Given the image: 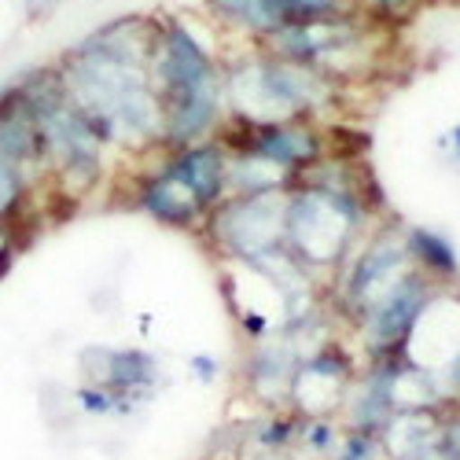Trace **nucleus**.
Here are the masks:
<instances>
[{
  "mask_svg": "<svg viewBox=\"0 0 460 460\" xmlns=\"http://www.w3.org/2000/svg\"><path fill=\"white\" fill-rule=\"evenodd\" d=\"M354 4H358L365 15H372L376 22H383L387 30H394L398 22L412 19V15L420 12V4H424V0H354Z\"/></svg>",
  "mask_w": 460,
  "mask_h": 460,
  "instance_id": "nucleus-21",
  "label": "nucleus"
},
{
  "mask_svg": "<svg viewBox=\"0 0 460 460\" xmlns=\"http://www.w3.org/2000/svg\"><path fill=\"white\" fill-rule=\"evenodd\" d=\"M41 184L30 170L8 163V159H0V225H19L22 210L30 207L33 199V188Z\"/></svg>",
  "mask_w": 460,
  "mask_h": 460,
  "instance_id": "nucleus-19",
  "label": "nucleus"
},
{
  "mask_svg": "<svg viewBox=\"0 0 460 460\" xmlns=\"http://www.w3.org/2000/svg\"><path fill=\"white\" fill-rule=\"evenodd\" d=\"M412 365L428 372L442 409L460 405V291L438 288L420 314L405 350Z\"/></svg>",
  "mask_w": 460,
  "mask_h": 460,
  "instance_id": "nucleus-7",
  "label": "nucleus"
},
{
  "mask_svg": "<svg viewBox=\"0 0 460 460\" xmlns=\"http://www.w3.org/2000/svg\"><path fill=\"white\" fill-rule=\"evenodd\" d=\"M225 147L247 151L265 163L288 170L291 177H302L321 159L332 155V129L314 119H284V122H233L217 133Z\"/></svg>",
  "mask_w": 460,
  "mask_h": 460,
  "instance_id": "nucleus-8",
  "label": "nucleus"
},
{
  "mask_svg": "<svg viewBox=\"0 0 460 460\" xmlns=\"http://www.w3.org/2000/svg\"><path fill=\"white\" fill-rule=\"evenodd\" d=\"M291 4H295L298 22L302 19H321V15H339V12L358 8L354 0H291Z\"/></svg>",
  "mask_w": 460,
  "mask_h": 460,
  "instance_id": "nucleus-22",
  "label": "nucleus"
},
{
  "mask_svg": "<svg viewBox=\"0 0 460 460\" xmlns=\"http://www.w3.org/2000/svg\"><path fill=\"white\" fill-rule=\"evenodd\" d=\"M0 159H8L22 170H30L37 181H45V159H41V137L37 122L15 85L0 89Z\"/></svg>",
  "mask_w": 460,
  "mask_h": 460,
  "instance_id": "nucleus-16",
  "label": "nucleus"
},
{
  "mask_svg": "<svg viewBox=\"0 0 460 460\" xmlns=\"http://www.w3.org/2000/svg\"><path fill=\"white\" fill-rule=\"evenodd\" d=\"M159 159L196 191V199L214 210L228 196V147L221 137L214 140H196L184 147H163Z\"/></svg>",
  "mask_w": 460,
  "mask_h": 460,
  "instance_id": "nucleus-15",
  "label": "nucleus"
},
{
  "mask_svg": "<svg viewBox=\"0 0 460 460\" xmlns=\"http://www.w3.org/2000/svg\"><path fill=\"white\" fill-rule=\"evenodd\" d=\"M74 405H78L85 416H133V409L119 398V394H111L103 387H96V383H78L74 387Z\"/></svg>",
  "mask_w": 460,
  "mask_h": 460,
  "instance_id": "nucleus-20",
  "label": "nucleus"
},
{
  "mask_svg": "<svg viewBox=\"0 0 460 460\" xmlns=\"http://www.w3.org/2000/svg\"><path fill=\"white\" fill-rule=\"evenodd\" d=\"M225 103L233 122L314 119L332 126L347 103V85H339L317 66L247 45L225 52Z\"/></svg>",
  "mask_w": 460,
  "mask_h": 460,
  "instance_id": "nucleus-3",
  "label": "nucleus"
},
{
  "mask_svg": "<svg viewBox=\"0 0 460 460\" xmlns=\"http://www.w3.org/2000/svg\"><path fill=\"white\" fill-rule=\"evenodd\" d=\"M203 15L210 19V26L225 37H236V41L247 45H265L270 37L288 26L298 22L295 4L291 0H199Z\"/></svg>",
  "mask_w": 460,
  "mask_h": 460,
  "instance_id": "nucleus-14",
  "label": "nucleus"
},
{
  "mask_svg": "<svg viewBox=\"0 0 460 460\" xmlns=\"http://www.w3.org/2000/svg\"><path fill=\"white\" fill-rule=\"evenodd\" d=\"M155 15H119L78 45H70L56 70L70 103L114 155L147 159L163 151V103L151 85Z\"/></svg>",
  "mask_w": 460,
  "mask_h": 460,
  "instance_id": "nucleus-1",
  "label": "nucleus"
},
{
  "mask_svg": "<svg viewBox=\"0 0 460 460\" xmlns=\"http://www.w3.org/2000/svg\"><path fill=\"white\" fill-rule=\"evenodd\" d=\"M147 159H155V163L140 166L129 181V207L166 228H177V233H199L210 210L196 199V191L159 159V151Z\"/></svg>",
  "mask_w": 460,
  "mask_h": 460,
  "instance_id": "nucleus-13",
  "label": "nucleus"
},
{
  "mask_svg": "<svg viewBox=\"0 0 460 460\" xmlns=\"http://www.w3.org/2000/svg\"><path fill=\"white\" fill-rule=\"evenodd\" d=\"M358 372H361L358 354L342 339L328 335L298 361L288 409H295L298 416H339Z\"/></svg>",
  "mask_w": 460,
  "mask_h": 460,
  "instance_id": "nucleus-9",
  "label": "nucleus"
},
{
  "mask_svg": "<svg viewBox=\"0 0 460 460\" xmlns=\"http://www.w3.org/2000/svg\"><path fill=\"white\" fill-rule=\"evenodd\" d=\"M402 236H405V251H409L412 265L428 280H435L438 288H456L460 284V254H456V247L446 233L428 228V225H405Z\"/></svg>",
  "mask_w": 460,
  "mask_h": 460,
  "instance_id": "nucleus-18",
  "label": "nucleus"
},
{
  "mask_svg": "<svg viewBox=\"0 0 460 460\" xmlns=\"http://www.w3.org/2000/svg\"><path fill=\"white\" fill-rule=\"evenodd\" d=\"M22 103L30 107L37 137H41V159H45V184L63 199H89L111 173L114 151L100 140L89 119L70 103L56 63L33 66L12 82Z\"/></svg>",
  "mask_w": 460,
  "mask_h": 460,
  "instance_id": "nucleus-4",
  "label": "nucleus"
},
{
  "mask_svg": "<svg viewBox=\"0 0 460 460\" xmlns=\"http://www.w3.org/2000/svg\"><path fill=\"white\" fill-rule=\"evenodd\" d=\"M449 147H453V155H456V163H460V126H453V133H449Z\"/></svg>",
  "mask_w": 460,
  "mask_h": 460,
  "instance_id": "nucleus-25",
  "label": "nucleus"
},
{
  "mask_svg": "<svg viewBox=\"0 0 460 460\" xmlns=\"http://www.w3.org/2000/svg\"><path fill=\"white\" fill-rule=\"evenodd\" d=\"M59 4H63V0H22V12H26L30 22H41V19H49Z\"/></svg>",
  "mask_w": 460,
  "mask_h": 460,
  "instance_id": "nucleus-24",
  "label": "nucleus"
},
{
  "mask_svg": "<svg viewBox=\"0 0 460 460\" xmlns=\"http://www.w3.org/2000/svg\"><path fill=\"white\" fill-rule=\"evenodd\" d=\"M82 383H96V387L119 394L133 412L144 409L163 387V361L147 354L144 347H103L93 342L78 354Z\"/></svg>",
  "mask_w": 460,
  "mask_h": 460,
  "instance_id": "nucleus-11",
  "label": "nucleus"
},
{
  "mask_svg": "<svg viewBox=\"0 0 460 460\" xmlns=\"http://www.w3.org/2000/svg\"><path fill=\"white\" fill-rule=\"evenodd\" d=\"M147 70L163 103V147L214 140L225 129V52L191 15H155V49Z\"/></svg>",
  "mask_w": 460,
  "mask_h": 460,
  "instance_id": "nucleus-2",
  "label": "nucleus"
},
{
  "mask_svg": "<svg viewBox=\"0 0 460 460\" xmlns=\"http://www.w3.org/2000/svg\"><path fill=\"white\" fill-rule=\"evenodd\" d=\"M284 203L288 191L225 196L207 214L199 233L228 265H251L284 247Z\"/></svg>",
  "mask_w": 460,
  "mask_h": 460,
  "instance_id": "nucleus-6",
  "label": "nucleus"
},
{
  "mask_svg": "<svg viewBox=\"0 0 460 460\" xmlns=\"http://www.w3.org/2000/svg\"><path fill=\"white\" fill-rule=\"evenodd\" d=\"M310 354L305 342H298L288 332H273L265 339L247 342V354L240 361V383L243 394L258 409H288L291 383L298 372V361Z\"/></svg>",
  "mask_w": 460,
  "mask_h": 460,
  "instance_id": "nucleus-12",
  "label": "nucleus"
},
{
  "mask_svg": "<svg viewBox=\"0 0 460 460\" xmlns=\"http://www.w3.org/2000/svg\"><path fill=\"white\" fill-rule=\"evenodd\" d=\"M188 372H191V379H199V383H217L221 379V361L214 354H191L188 358Z\"/></svg>",
  "mask_w": 460,
  "mask_h": 460,
  "instance_id": "nucleus-23",
  "label": "nucleus"
},
{
  "mask_svg": "<svg viewBox=\"0 0 460 460\" xmlns=\"http://www.w3.org/2000/svg\"><path fill=\"white\" fill-rule=\"evenodd\" d=\"M438 291L435 280H428L420 270H412L387 298H383L376 310H368L358 324H354V342H358V354H365V361L376 358H398L405 350V342L420 321V314L428 310L431 295Z\"/></svg>",
  "mask_w": 460,
  "mask_h": 460,
  "instance_id": "nucleus-10",
  "label": "nucleus"
},
{
  "mask_svg": "<svg viewBox=\"0 0 460 460\" xmlns=\"http://www.w3.org/2000/svg\"><path fill=\"white\" fill-rule=\"evenodd\" d=\"M442 409H405L379 435L383 460H442L438 453Z\"/></svg>",
  "mask_w": 460,
  "mask_h": 460,
  "instance_id": "nucleus-17",
  "label": "nucleus"
},
{
  "mask_svg": "<svg viewBox=\"0 0 460 460\" xmlns=\"http://www.w3.org/2000/svg\"><path fill=\"white\" fill-rule=\"evenodd\" d=\"M405 225H372L365 240L358 243V251L347 258V265L339 270V277L328 288V310L332 317L354 332V324L376 310V305L387 298L416 265L405 251V236H402Z\"/></svg>",
  "mask_w": 460,
  "mask_h": 460,
  "instance_id": "nucleus-5",
  "label": "nucleus"
}]
</instances>
